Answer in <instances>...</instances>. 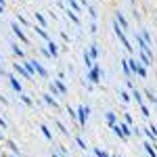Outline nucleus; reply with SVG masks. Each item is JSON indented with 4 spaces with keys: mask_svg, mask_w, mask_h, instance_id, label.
<instances>
[{
    "mask_svg": "<svg viewBox=\"0 0 157 157\" xmlns=\"http://www.w3.org/2000/svg\"><path fill=\"white\" fill-rule=\"evenodd\" d=\"M147 151H149V155H151V157H157V153L151 149V145H147Z\"/></svg>",
    "mask_w": 157,
    "mask_h": 157,
    "instance_id": "nucleus-1",
    "label": "nucleus"
},
{
    "mask_svg": "<svg viewBox=\"0 0 157 157\" xmlns=\"http://www.w3.org/2000/svg\"><path fill=\"white\" fill-rule=\"evenodd\" d=\"M97 155H98V157H109L107 153H105V151H97Z\"/></svg>",
    "mask_w": 157,
    "mask_h": 157,
    "instance_id": "nucleus-2",
    "label": "nucleus"
}]
</instances>
